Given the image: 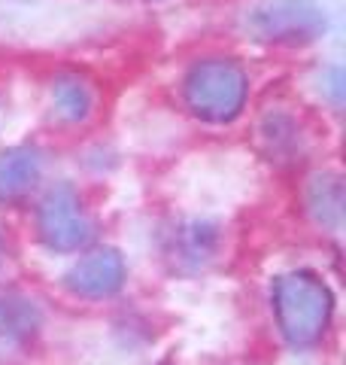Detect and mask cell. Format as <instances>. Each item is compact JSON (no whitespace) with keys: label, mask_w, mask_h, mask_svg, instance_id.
Segmentation results:
<instances>
[{"label":"cell","mask_w":346,"mask_h":365,"mask_svg":"<svg viewBox=\"0 0 346 365\" xmlns=\"http://www.w3.org/2000/svg\"><path fill=\"white\" fill-rule=\"evenodd\" d=\"M276 326L295 350L313 347L328 332L334 314V295L325 280L310 271H288L273 280L271 289Z\"/></svg>","instance_id":"1"},{"label":"cell","mask_w":346,"mask_h":365,"mask_svg":"<svg viewBox=\"0 0 346 365\" xmlns=\"http://www.w3.org/2000/svg\"><path fill=\"white\" fill-rule=\"evenodd\" d=\"M249 79L243 67L228 58L198 61L186 76V104L204 122H231L246 104Z\"/></svg>","instance_id":"2"},{"label":"cell","mask_w":346,"mask_h":365,"mask_svg":"<svg viewBox=\"0 0 346 365\" xmlns=\"http://www.w3.org/2000/svg\"><path fill=\"white\" fill-rule=\"evenodd\" d=\"M246 31L264 43H313L325 34V9L316 0H264L249 9Z\"/></svg>","instance_id":"3"},{"label":"cell","mask_w":346,"mask_h":365,"mask_svg":"<svg viewBox=\"0 0 346 365\" xmlns=\"http://www.w3.org/2000/svg\"><path fill=\"white\" fill-rule=\"evenodd\" d=\"M37 232L55 253H79L95 237V222L85 213L79 192L70 182H58L43 195L37 207Z\"/></svg>","instance_id":"4"},{"label":"cell","mask_w":346,"mask_h":365,"mask_svg":"<svg viewBox=\"0 0 346 365\" xmlns=\"http://www.w3.org/2000/svg\"><path fill=\"white\" fill-rule=\"evenodd\" d=\"M128 268L119 250L100 247L76 259L70 271L64 274V287L79 299H110L125 287Z\"/></svg>","instance_id":"5"},{"label":"cell","mask_w":346,"mask_h":365,"mask_svg":"<svg viewBox=\"0 0 346 365\" xmlns=\"http://www.w3.org/2000/svg\"><path fill=\"white\" fill-rule=\"evenodd\" d=\"M216 250H219V228L201 220L179 222L170 232V241H167V256L179 268H189V271L204 268L206 262H213Z\"/></svg>","instance_id":"6"},{"label":"cell","mask_w":346,"mask_h":365,"mask_svg":"<svg viewBox=\"0 0 346 365\" xmlns=\"http://www.w3.org/2000/svg\"><path fill=\"white\" fill-rule=\"evenodd\" d=\"M43 177V158L31 146H13L0 153V201L13 204L31 195Z\"/></svg>","instance_id":"7"},{"label":"cell","mask_w":346,"mask_h":365,"mask_svg":"<svg viewBox=\"0 0 346 365\" xmlns=\"http://www.w3.org/2000/svg\"><path fill=\"white\" fill-rule=\"evenodd\" d=\"M40 311L21 295H0V353L16 350L37 335Z\"/></svg>","instance_id":"8"},{"label":"cell","mask_w":346,"mask_h":365,"mask_svg":"<svg viewBox=\"0 0 346 365\" xmlns=\"http://www.w3.org/2000/svg\"><path fill=\"white\" fill-rule=\"evenodd\" d=\"M307 210L328 232L343 228V180L337 174H316L307 182Z\"/></svg>","instance_id":"9"},{"label":"cell","mask_w":346,"mask_h":365,"mask_svg":"<svg viewBox=\"0 0 346 365\" xmlns=\"http://www.w3.org/2000/svg\"><path fill=\"white\" fill-rule=\"evenodd\" d=\"M91 107H95V95H91V88L79 76L64 73L52 83V113L58 122H67V125L83 122L88 119Z\"/></svg>","instance_id":"10"},{"label":"cell","mask_w":346,"mask_h":365,"mask_svg":"<svg viewBox=\"0 0 346 365\" xmlns=\"http://www.w3.org/2000/svg\"><path fill=\"white\" fill-rule=\"evenodd\" d=\"M258 134H261V140H271V155H283L288 150H295L298 140H301L295 119L283 116V113H271V116L261 122Z\"/></svg>","instance_id":"11"},{"label":"cell","mask_w":346,"mask_h":365,"mask_svg":"<svg viewBox=\"0 0 346 365\" xmlns=\"http://www.w3.org/2000/svg\"><path fill=\"white\" fill-rule=\"evenodd\" d=\"M0 262H4V250H0Z\"/></svg>","instance_id":"12"}]
</instances>
